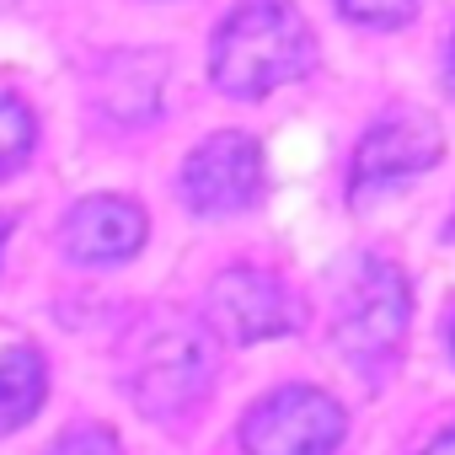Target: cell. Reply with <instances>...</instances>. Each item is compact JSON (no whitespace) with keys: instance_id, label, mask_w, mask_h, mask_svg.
Segmentation results:
<instances>
[{"instance_id":"ba28073f","label":"cell","mask_w":455,"mask_h":455,"mask_svg":"<svg viewBox=\"0 0 455 455\" xmlns=\"http://www.w3.org/2000/svg\"><path fill=\"white\" fill-rule=\"evenodd\" d=\"M145 247V209L118 193L81 198L65 220V252L81 263H124Z\"/></svg>"},{"instance_id":"8fae6325","label":"cell","mask_w":455,"mask_h":455,"mask_svg":"<svg viewBox=\"0 0 455 455\" xmlns=\"http://www.w3.org/2000/svg\"><path fill=\"white\" fill-rule=\"evenodd\" d=\"M338 12L359 28H402L418 12V0H338Z\"/></svg>"},{"instance_id":"6da1fadb","label":"cell","mask_w":455,"mask_h":455,"mask_svg":"<svg viewBox=\"0 0 455 455\" xmlns=\"http://www.w3.org/2000/svg\"><path fill=\"white\" fill-rule=\"evenodd\" d=\"M214 332L188 311H150L124 343V386L161 423L188 418L214 391Z\"/></svg>"},{"instance_id":"52a82bcc","label":"cell","mask_w":455,"mask_h":455,"mask_svg":"<svg viewBox=\"0 0 455 455\" xmlns=\"http://www.w3.org/2000/svg\"><path fill=\"white\" fill-rule=\"evenodd\" d=\"M182 193L198 214H236L263 193V150L252 134L225 129L204 140L182 166Z\"/></svg>"},{"instance_id":"30bf717a","label":"cell","mask_w":455,"mask_h":455,"mask_svg":"<svg viewBox=\"0 0 455 455\" xmlns=\"http://www.w3.org/2000/svg\"><path fill=\"white\" fill-rule=\"evenodd\" d=\"M33 140H38V124H33L28 102L0 97V177L17 172V166L33 156Z\"/></svg>"},{"instance_id":"5bb4252c","label":"cell","mask_w":455,"mask_h":455,"mask_svg":"<svg viewBox=\"0 0 455 455\" xmlns=\"http://www.w3.org/2000/svg\"><path fill=\"white\" fill-rule=\"evenodd\" d=\"M450 86H455V44H450Z\"/></svg>"},{"instance_id":"4fadbf2b","label":"cell","mask_w":455,"mask_h":455,"mask_svg":"<svg viewBox=\"0 0 455 455\" xmlns=\"http://www.w3.org/2000/svg\"><path fill=\"white\" fill-rule=\"evenodd\" d=\"M423 455H455V428H444V434H439V439H434Z\"/></svg>"},{"instance_id":"2e32d148","label":"cell","mask_w":455,"mask_h":455,"mask_svg":"<svg viewBox=\"0 0 455 455\" xmlns=\"http://www.w3.org/2000/svg\"><path fill=\"white\" fill-rule=\"evenodd\" d=\"M450 236H455V220H450Z\"/></svg>"},{"instance_id":"5b68a950","label":"cell","mask_w":455,"mask_h":455,"mask_svg":"<svg viewBox=\"0 0 455 455\" xmlns=\"http://www.w3.org/2000/svg\"><path fill=\"white\" fill-rule=\"evenodd\" d=\"M306 322V306L263 268H225L209 284V327L231 343H268Z\"/></svg>"},{"instance_id":"9a60e30c","label":"cell","mask_w":455,"mask_h":455,"mask_svg":"<svg viewBox=\"0 0 455 455\" xmlns=\"http://www.w3.org/2000/svg\"><path fill=\"white\" fill-rule=\"evenodd\" d=\"M0 242H6V220H0Z\"/></svg>"},{"instance_id":"7a4b0ae2","label":"cell","mask_w":455,"mask_h":455,"mask_svg":"<svg viewBox=\"0 0 455 455\" xmlns=\"http://www.w3.org/2000/svg\"><path fill=\"white\" fill-rule=\"evenodd\" d=\"M214 86L231 97H268L311 70V28L295 0H242L209 49Z\"/></svg>"},{"instance_id":"9c48e42d","label":"cell","mask_w":455,"mask_h":455,"mask_svg":"<svg viewBox=\"0 0 455 455\" xmlns=\"http://www.w3.org/2000/svg\"><path fill=\"white\" fill-rule=\"evenodd\" d=\"M44 391H49V370H44V359L33 348L0 354V434L22 428L44 407Z\"/></svg>"},{"instance_id":"3957f363","label":"cell","mask_w":455,"mask_h":455,"mask_svg":"<svg viewBox=\"0 0 455 455\" xmlns=\"http://www.w3.org/2000/svg\"><path fill=\"white\" fill-rule=\"evenodd\" d=\"M407 316H412V295H407L402 268L364 263V274L354 279L348 306L338 316V348H343V359L364 380H380L391 370L402 338H407Z\"/></svg>"},{"instance_id":"277c9868","label":"cell","mask_w":455,"mask_h":455,"mask_svg":"<svg viewBox=\"0 0 455 455\" xmlns=\"http://www.w3.org/2000/svg\"><path fill=\"white\" fill-rule=\"evenodd\" d=\"M343 407L316 391V386H279L274 396H263L247 423H242V444L247 455H332L343 444Z\"/></svg>"},{"instance_id":"8992f818","label":"cell","mask_w":455,"mask_h":455,"mask_svg":"<svg viewBox=\"0 0 455 455\" xmlns=\"http://www.w3.org/2000/svg\"><path fill=\"white\" fill-rule=\"evenodd\" d=\"M439 150H444V140H439L434 118L407 113V108H402V113H386V118L359 140V150H354L348 193H354V198H370V193H380V188H396V182L428 172V166L439 161Z\"/></svg>"},{"instance_id":"7c38bea8","label":"cell","mask_w":455,"mask_h":455,"mask_svg":"<svg viewBox=\"0 0 455 455\" xmlns=\"http://www.w3.org/2000/svg\"><path fill=\"white\" fill-rule=\"evenodd\" d=\"M49 455H124V444L113 439V428L102 423H76L70 434H60V444Z\"/></svg>"}]
</instances>
